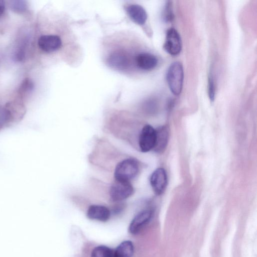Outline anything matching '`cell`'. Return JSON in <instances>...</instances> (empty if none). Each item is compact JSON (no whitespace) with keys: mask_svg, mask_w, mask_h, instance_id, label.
I'll return each mask as SVG.
<instances>
[{"mask_svg":"<svg viewBox=\"0 0 257 257\" xmlns=\"http://www.w3.org/2000/svg\"><path fill=\"white\" fill-rule=\"evenodd\" d=\"M139 164L134 158H126L117 164L114 172L115 180L130 182L138 174Z\"/></svg>","mask_w":257,"mask_h":257,"instance_id":"6da1fadb","label":"cell"},{"mask_svg":"<svg viewBox=\"0 0 257 257\" xmlns=\"http://www.w3.org/2000/svg\"><path fill=\"white\" fill-rule=\"evenodd\" d=\"M166 79L171 91L175 95H179L182 91L184 79L183 68L180 62H174L170 65Z\"/></svg>","mask_w":257,"mask_h":257,"instance_id":"7a4b0ae2","label":"cell"},{"mask_svg":"<svg viewBox=\"0 0 257 257\" xmlns=\"http://www.w3.org/2000/svg\"><path fill=\"white\" fill-rule=\"evenodd\" d=\"M134 193V188L130 182L115 180L110 186L109 194L111 200L120 202L130 197Z\"/></svg>","mask_w":257,"mask_h":257,"instance_id":"3957f363","label":"cell"},{"mask_svg":"<svg viewBox=\"0 0 257 257\" xmlns=\"http://www.w3.org/2000/svg\"><path fill=\"white\" fill-rule=\"evenodd\" d=\"M156 140V130L150 124L145 125L139 134L138 144L142 152L153 150Z\"/></svg>","mask_w":257,"mask_h":257,"instance_id":"277c9868","label":"cell"},{"mask_svg":"<svg viewBox=\"0 0 257 257\" xmlns=\"http://www.w3.org/2000/svg\"><path fill=\"white\" fill-rule=\"evenodd\" d=\"M164 48L172 56H176L180 53L182 49L181 39L174 28H170L167 31Z\"/></svg>","mask_w":257,"mask_h":257,"instance_id":"5b68a950","label":"cell"},{"mask_svg":"<svg viewBox=\"0 0 257 257\" xmlns=\"http://www.w3.org/2000/svg\"><path fill=\"white\" fill-rule=\"evenodd\" d=\"M150 182L155 193L157 195L162 194L165 191L168 182L165 170L163 168L156 169L151 174Z\"/></svg>","mask_w":257,"mask_h":257,"instance_id":"8992f818","label":"cell"},{"mask_svg":"<svg viewBox=\"0 0 257 257\" xmlns=\"http://www.w3.org/2000/svg\"><path fill=\"white\" fill-rule=\"evenodd\" d=\"M153 211L150 209H146L138 213L133 219L128 227L130 233L136 234L147 224L151 219Z\"/></svg>","mask_w":257,"mask_h":257,"instance_id":"52a82bcc","label":"cell"},{"mask_svg":"<svg viewBox=\"0 0 257 257\" xmlns=\"http://www.w3.org/2000/svg\"><path fill=\"white\" fill-rule=\"evenodd\" d=\"M38 45L42 51L50 53L58 50L62 45V41L57 35H45L39 38Z\"/></svg>","mask_w":257,"mask_h":257,"instance_id":"ba28073f","label":"cell"},{"mask_svg":"<svg viewBox=\"0 0 257 257\" xmlns=\"http://www.w3.org/2000/svg\"><path fill=\"white\" fill-rule=\"evenodd\" d=\"M86 215L90 219L105 222L110 217V211L105 206L93 204L88 207Z\"/></svg>","mask_w":257,"mask_h":257,"instance_id":"9c48e42d","label":"cell"},{"mask_svg":"<svg viewBox=\"0 0 257 257\" xmlns=\"http://www.w3.org/2000/svg\"><path fill=\"white\" fill-rule=\"evenodd\" d=\"M107 61L111 67L118 70L126 69L130 64L127 55L121 51L112 53L108 57Z\"/></svg>","mask_w":257,"mask_h":257,"instance_id":"30bf717a","label":"cell"},{"mask_svg":"<svg viewBox=\"0 0 257 257\" xmlns=\"http://www.w3.org/2000/svg\"><path fill=\"white\" fill-rule=\"evenodd\" d=\"M156 130V140L154 151L158 153L164 152L167 147L169 138L170 131L167 125H163Z\"/></svg>","mask_w":257,"mask_h":257,"instance_id":"8fae6325","label":"cell"},{"mask_svg":"<svg viewBox=\"0 0 257 257\" xmlns=\"http://www.w3.org/2000/svg\"><path fill=\"white\" fill-rule=\"evenodd\" d=\"M135 61L138 68L147 71L154 69L158 63V60L154 55L147 52L138 54Z\"/></svg>","mask_w":257,"mask_h":257,"instance_id":"7c38bea8","label":"cell"},{"mask_svg":"<svg viewBox=\"0 0 257 257\" xmlns=\"http://www.w3.org/2000/svg\"><path fill=\"white\" fill-rule=\"evenodd\" d=\"M126 12L131 19L140 25L145 24L147 14L145 10L139 5H131L126 8Z\"/></svg>","mask_w":257,"mask_h":257,"instance_id":"4fadbf2b","label":"cell"},{"mask_svg":"<svg viewBox=\"0 0 257 257\" xmlns=\"http://www.w3.org/2000/svg\"><path fill=\"white\" fill-rule=\"evenodd\" d=\"M134 247L130 240H125L121 242L113 252V257H132Z\"/></svg>","mask_w":257,"mask_h":257,"instance_id":"5bb4252c","label":"cell"},{"mask_svg":"<svg viewBox=\"0 0 257 257\" xmlns=\"http://www.w3.org/2000/svg\"><path fill=\"white\" fill-rule=\"evenodd\" d=\"M91 257H113V252L106 246L99 245L93 248Z\"/></svg>","mask_w":257,"mask_h":257,"instance_id":"9a60e30c","label":"cell"},{"mask_svg":"<svg viewBox=\"0 0 257 257\" xmlns=\"http://www.w3.org/2000/svg\"><path fill=\"white\" fill-rule=\"evenodd\" d=\"M208 94L211 101H213L215 96V83L212 74L210 73L208 79Z\"/></svg>","mask_w":257,"mask_h":257,"instance_id":"2e32d148","label":"cell"},{"mask_svg":"<svg viewBox=\"0 0 257 257\" xmlns=\"http://www.w3.org/2000/svg\"><path fill=\"white\" fill-rule=\"evenodd\" d=\"M163 17L164 20L166 22H170L172 21L174 19L172 3L171 1H167L165 6Z\"/></svg>","mask_w":257,"mask_h":257,"instance_id":"e0dca14e","label":"cell"},{"mask_svg":"<svg viewBox=\"0 0 257 257\" xmlns=\"http://www.w3.org/2000/svg\"><path fill=\"white\" fill-rule=\"evenodd\" d=\"M11 7L13 11L21 12L27 9V4L25 1H15L12 2Z\"/></svg>","mask_w":257,"mask_h":257,"instance_id":"ac0fdd59","label":"cell"},{"mask_svg":"<svg viewBox=\"0 0 257 257\" xmlns=\"http://www.w3.org/2000/svg\"><path fill=\"white\" fill-rule=\"evenodd\" d=\"M5 10V2L3 1L0 0V17L2 16L4 13Z\"/></svg>","mask_w":257,"mask_h":257,"instance_id":"d6986e66","label":"cell"}]
</instances>
